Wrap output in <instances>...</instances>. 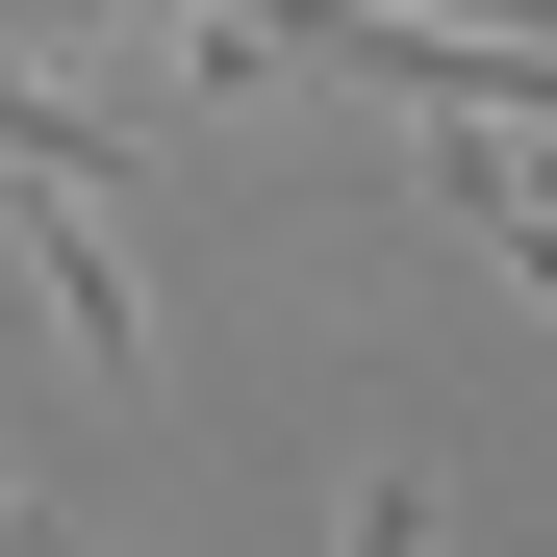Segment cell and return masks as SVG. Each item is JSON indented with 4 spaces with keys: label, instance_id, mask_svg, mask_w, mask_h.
Wrapping results in <instances>:
<instances>
[{
    "label": "cell",
    "instance_id": "cell-1",
    "mask_svg": "<svg viewBox=\"0 0 557 557\" xmlns=\"http://www.w3.org/2000/svg\"><path fill=\"white\" fill-rule=\"evenodd\" d=\"M355 557H431V482H355Z\"/></svg>",
    "mask_w": 557,
    "mask_h": 557
}]
</instances>
